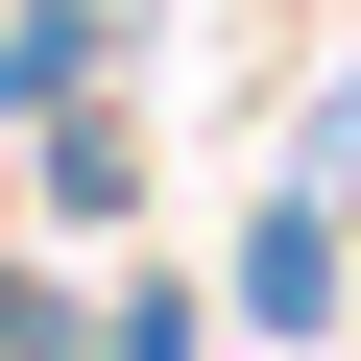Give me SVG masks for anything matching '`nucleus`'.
Segmentation results:
<instances>
[{
	"label": "nucleus",
	"mask_w": 361,
	"mask_h": 361,
	"mask_svg": "<svg viewBox=\"0 0 361 361\" xmlns=\"http://www.w3.org/2000/svg\"><path fill=\"white\" fill-rule=\"evenodd\" d=\"M241 313H265V337H313V313H337V193H265V241H241Z\"/></svg>",
	"instance_id": "obj_1"
},
{
	"label": "nucleus",
	"mask_w": 361,
	"mask_h": 361,
	"mask_svg": "<svg viewBox=\"0 0 361 361\" xmlns=\"http://www.w3.org/2000/svg\"><path fill=\"white\" fill-rule=\"evenodd\" d=\"M121 361H193V313H169V289H145V313H121Z\"/></svg>",
	"instance_id": "obj_2"
}]
</instances>
